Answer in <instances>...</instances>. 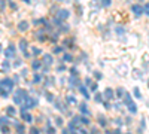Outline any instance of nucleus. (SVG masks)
<instances>
[{
	"instance_id": "nucleus-1",
	"label": "nucleus",
	"mask_w": 149,
	"mask_h": 134,
	"mask_svg": "<svg viewBox=\"0 0 149 134\" xmlns=\"http://www.w3.org/2000/svg\"><path fill=\"white\" fill-rule=\"evenodd\" d=\"M14 85H15V82L12 79H9V78L2 79L0 80V95L3 98H8L9 94H10V91L14 89Z\"/></svg>"
},
{
	"instance_id": "nucleus-2",
	"label": "nucleus",
	"mask_w": 149,
	"mask_h": 134,
	"mask_svg": "<svg viewBox=\"0 0 149 134\" xmlns=\"http://www.w3.org/2000/svg\"><path fill=\"white\" fill-rule=\"evenodd\" d=\"M35 106H37V100L35 97H30V95H27L24 98V101H22V104H21V110L19 112H27L28 109H33Z\"/></svg>"
},
{
	"instance_id": "nucleus-3",
	"label": "nucleus",
	"mask_w": 149,
	"mask_h": 134,
	"mask_svg": "<svg viewBox=\"0 0 149 134\" xmlns=\"http://www.w3.org/2000/svg\"><path fill=\"white\" fill-rule=\"evenodd\" d=\"M124 103H125L127 109H128L131 113H137V106H136V103L133 101L131 95H130L128 92H125V94H124Z\"/></svg>"
},
{
	"instance_id": "nucleus-4",
	"label": "nucleus",
	"mask_w": 149,
	"mask_h": 134,
	"mask_svg": "<svg viewBox=\"0 0 149 134\" xmlns=\"http://www.w3.org/2000/svg\"><path fill=\"white\" fill-rule=\"evenodd\" d=\"M28 94H27V91L26 89H18L17 92H15V95H14V103L15 104H22V101H24V98L27 97Z\"/></svg>"
},
{
	"instance_id": "nucleus-5",
	"label": "nucleus",
	"mask_w": 149,
	"mask_h": 134,
	"mask_svg": "<svg viewBox=\"0 0 149 134\" xmlns=\"http://www.w3.org/2000/svg\"><path fill=\"white\" fill-rule=\"evenodd\" d=\"M103 97L106 98V100H113L115 98V92L112 88H106L105 92H103Z\"/></svg>"
},
{
	"instance_id": "nucleus-6",
	"label": "nucleus",
	"mask_w": 149,
	"mask_h": 134,
	"mask_svg": "<svg viewBox=\"0 0 149 134\" xmlns=\"http://www.w3.org/2000/svg\"><path fill=\"white\" fill-rule=\"evenodd\" d=\"M69 15H70V14H69V10H66V9H60V10H58V14H57V17L60 18L61 21L67 19V18H69Z\"/></svg>"
},
{
	"instance_id": "nucleus-7",
	"label": "nucleus",
	"mask_w": 149,
	"mask_h": 134,
	"mask_svg": "<svg viewBox=\"0 0 149 134\" xmlns=\"http://www.w3.org/2000/svg\"><path fill=\"white\" fill-rule=\"evenodd\" d=\"M15 55V46L14 45H9V48L5 51V57L6 58H10V57H14Z\"/></svg>"
},
{
	"instance_id": "nucleus-8",
	"label": "nucleus",
	"mask_w": 149,
	"mask_h": 134,
	"mask_svg": "<svg viewBox=\"0 0 149 134\" xmlns=\"http://www.w3.org/2000/svg\"><path fill=\"white\" fill-rule=\"evenodd\" d=\"M133 12H134L136 17H140L142 14H143V8H142L140 5H133Z\"/></svg>"
},
{
	"instance_id": "nucleus-9",
	"label": "nucleus",
	"mask_w": 149,
	"mask_h": 134,
	"mask_svg": "<svg viewBox=\"0 0 149 134\" xmlns=\"http://www.w3.org/2000/svg\"><path fill=\"white\" fill-rule=\"evenodd\" d=\"M21 116H22V119H24L26 122H28V124L33 122V116L30 115V113H27V112H21Z\"/></svg>"
},
{
	"instance_id": "nucleus-10",
	"label": "nucleus",
	"mask_w": 149,
	"mask_h": 134,
	"mask_svg": "<svg viewBox=\"0 0 149 134\" xmlns=\"http://www.w3.org/2000/svg\"><path fill=\"white\" fill-rule=\"evenodd\" d=\"M70 87H79L81 83H79V79L76 78V75H72V78H70Z\"/></svg>"
},
{
	"instance_id": "nucleus-11",
	"label": "nucleus",
	"mask_w": 149,
	"mask_h": 134,
	"mask_svg": "<svg viewBox=\"0 0 149 134\" xmlns=\"http://www.w3.org/2000/svg\"><path fill=\"white\" fill-rule=\"evenodd\" d=\"M43 64H46V66L52 64V55L51 54H45L43 55Z\"/></svg>"
},
{
	"instance_id": "nucleus-12",
	"label": "nucleus",
	"mask_w": 149,
	"mask_h": 134,
	"mask_svg": "<svg viewBox=\"0 0 149 134\" xmlns=\"http://www.w3.org/2000/svg\"><path fill=\"white\" fill-rule=\"evenodd\" d=\"M79 91H81V92L84 94V97L87 98V100L89 98V92L87 91V85H79Z\"/></svg>"
},
{
	"instance_id": "nucleus-13",
	"label": "nucleus",
	"mask_w": 149,
	"mask_h": 134,
	"mask_svg": "<svg viewBox=\"0 0 149 134\" xmlns=\"http://www.w3.org/2000/svg\"><path fill=\"white\" fill-rule=\"evenodd\" d=\"M27 28H28V22H27V21H21V22L18 24V30H19V31H26Z\"/></svg>"
},
{
	"instance_id": "nucleus-14",
	"label": "nucleus",
	"mask_w": 149,
	"mask_h": 134,
	"mask_svg": "<svg viewBox=\"0 0 149 134\" xmlns=\"http://www.w3.org/2000/svg\"><path fill=\"white\" fill-rule=\"evenodd\" d=\"M27 46H28L27 40H26V39H21V40H19V49H21L22 52H26V51H27Z\"/></svg>"
},
{
	"instance_id": "nucleus-15",
	"label": "nucleus",
	"mask_w": 149,
	"mask_h": 134,
	"mask_svg": "<svg viewBox=\"0 0 149 134\" xmlns=\"http://www.w3.org/2000/svg\"><path fill=\"white\" fill-rule=\"evenodd\" d=\"M79 110H81V113H84L85 116H89V110L87 109V104H79Z\"/></svg>"
},
{
	"instance_id": "nucleus-16",
	"label": "nucleus",
	"mask_w": 149,
	"mask_h": 134,
	"mask_svg": "<svg viewBox=\"0 0 149 134\" xmlns=\"http://www.w3.org/2000/svg\"><path fill=\"white\" fill-rule=\"evenodd\" d=\"M31 67H33L35 70H39V69L42 67V61H39V60H35V61L31 63Z\"/></svg>"
},
{
	"instance_id": "nucleus-17",
	"label": "nucleus",
	"mask_w": 149,
	"mask_h": 134,
	"mask_svg": "<svg viewBox=\"0 0 149 134\" xmlns=\"http://www.w3.org/2000/svg\"><path fill=\"white\" fill-rule=\"evenodd\" d=\"M115 94H116V98H122V97H124V94H125V89L121 87V88L116 89V92H115Z\"/></svg>"
},
{
	"instance_id": "nucleus-18",
	"label": "nucleus",
	"mask_w": 149,
	"mask_h": 134,
	"mask_svg": "<svg viewBox=\"0 0 149 134\" xmlns=\"http://www.w3.org/2000/svg\"><path fill=\"white\" fill-rule=\"evenodd\" d=\"M6 113H8L9 116H15L17 110H15V109H14L12 106H9V107H6Z\"/></svg>"
},
{
	"instance_id": "nucleus-19",
	"label": "nucleus",
	"mask_w": 149,
	"mask_h": 134,
	"mask_svg": "<svg viewBox=\"0 0 149 134\" xmlns=\"http://www.w3.org/2000/svg\"><path fill=\"white\" fill-rule=\"evenodd\" d=\"M36 39H37V40H40V42H43V40H45L43 31H37V33H36Z\"/></svg>"
},
{
	"instance_id": "nucleus-20",
	"label": "nucleus",
	"mask_w": 149,
	"mask_h": 134,
	"mask_svg": "<svg viewBox=\"0 0 149 134\" xmlns=\"http://www.w3.org/2000/svg\"><path fill=\"white\" fill-rule=\"evenodd\" d=\"M63 61H73V57H72V54H64V57H63Z\"/></svg>"
},
{
	"instance_id": "nucleus-21",
	"label": "nucleus",
	"mask_w": 149,
	"mask_h": 134,
	"mask_svg": "<svg viewBox=\"0 0 149 134\" xmlns=\"http://www.w3.org/2000/svg\"><path fill=\"white\" fill-rule=\"evenodd\" d=\"M133 94H134V97L142 98V92H140V89H139V88H134V89H133Z\"/></svg>"
},
{
	"instance_id": "nucleus-22",
	"label": "nucleus",
	"mask_w": 149,
	"mask_h": 134,
	"mask_svg": "<svg viewBox=\"0 0 149 134\" xmlns=\"http://www.w3.org/2000/svg\"><path fill=\"white\" fill-rule=\"evenodd\" d=\"M66 101H69V103H73V104H76L78 101H76V98L73 97V95H67L66 97Z\"/></svg>"
},
{
	"instance_id": "nucleus-23",
	"label": "nucleus",
	"mask_w": 149,
	"mask_h": 134,
	"mask_svg": "<svg viewBox=\"0 0 149 134\" xmlns=\"http://www.w3.org/2000/svg\"><path fill=\"white\" fill-rule=\"evenodd\" d=\"M55 106L58 107V109H60L61 112H66V107L63 106V103H61V101H60V100H58V101H55Z\"/></svg>"
},
{
	"instance_id": "nucleus-24",
	"label": "nucleus",
	"mask_w": 149,
	"mask_h": 134,
	"mask_svg": "<svg viewBox=\"0 0 149 134\" xmlns=\"http://www.w3.org/2000/svg\"><path fill=\"white\" fill-rule=\"evenodd\" d=\"M3 124H9V118L8 116H3V118H0V125H3Z\"/></svg>"
},
{
	"instance_id": "nucleus-25",
	"label": "nucleus",
	"mask_w": 149,
	"mask_h": 134,
	"mask_svg": "<svg viewBox=\"0 0 149 134\" xmlns=\"http://www.w3.org/2000/svg\"><path fill=\"white\" fill-rule=\"evenodd\" d=\"M40 80H42V76H40L39 73H36V75H35V79H33V82H35V83H39Z\"/></svg>"
},
{
	"instance_id": "nucleus-26",
	"label": "nucleus",
	"mask_w": 149,
	"mask_h": 134,
	"mask_svg": "<svg viewBox=\"0 0 149 134\" xmlns=\"http://www.w3.org/2000/svg\"><path fill=\"white\" fill-rule=\"evenodd\" d=\"M15 125H17V131H19V133H24L26 131L24 125H21V124H15Z\"/></svg>"
},
{
	"instance_id": "nucleus-27",
	"label": "nucleus",
	"mask_w": 149,
	"mask_h": 134,
	"mask_svg": "<svg viewBox=\"0 0 149 134\" xmlns=\"http://www.w3.org/2000/svg\"><path fill=\"white\" fill-rule=\"evenodd\" d=\"M52 83H54V78H48L46 82H45V85H46V87H51Z\"/></svg>"
},
{
	"instance_id": "nucleus-28",
	"label": "nucleus",
	"mask_w": 149,
	"mask_h": 134,
	"mask_svg": "<svg viewBox=\"0 0 149 134\" xmlns=\"http://www.w3.org/2000/svg\"><path fill=\"white\" fill-rule=\"evenodd\" d=\"M98 124L101 125V127H106V119L103 118V116H100V118H98Z\"/></svg>"
},
{
	"instance_id": "nucleus-29",
	"label": "nucleus",
	"mask_w": 149,
	"mask_h": 134,
	"mask_svg": "<svg viewBox=\"0 0 149 134\" xmlns=\"http://www.w3.org/2000/svg\"><path fill=\"white\" fill-rule=\"evenodd\" d=\"M81 122L85 124V125H89V119H88L87 116H84V118H81Z\"/></svg>"
},
{
	"instance_id": "nucleus-30",
	"label": "nucleus",
	"mask_w": 149,
	"mask_h": 134,
	"mask_svg": "<svg viewBox=\"0 0 149 134\" xmlns=\"http://www.w3.org/2000/svg\"><path fill=\"white\" fill-rule=\"evenodd\" d=\"M101 76H103V75H101L100 71H94V78H96L97 80H100V79H101Z\"/></svg>"
},
{
	"instance_id": "nucleus-31",
	"label": "nucleus",
	"mask_w": 149,
	"mask_h": 134,
	"mask_svg": "<svg viewBox=\"0 0 149 134\" xmlns=\"http://www.w3.org/2000/svg\"><path fill=\"white\" fill-rule=\"evenodd\" d=\"M55 124L58 125V127H61V125H63V119L60 118V116H58V118H55Z\"/></svg>"
},
{
	"instance_id": "nucleus-32",
	"label": "nucleus",
	"mask_w": 149,
	"mask_h": 134,
	"mask_svg": "<svg viewBox=\"0 0 149 134\" xmlns=\"http://www.w3.org/2000/svg\"><path fill=\"white\" fill-rule=\"evenodd\" d=\"M96 101L97 103H101V101H103V95H101V94H97L96 95Z\"/></svg>"
},
{
	"instance_id": "nucleus-33",
	"label": "nucleus",
	"mask_w": 149,
	"mask_h": 134,
	"mask_svg": "<svg viewBox=\"0 0 149 134\" xmlns=\"http://www.w3.org/2000/svg\"><path fill=\"white\" fill-rule=\"evenodd\" d=\"M110 2L112 0H101V5L103 6H110Z\"/></svg>"
},
{
	"instance_id": "nucleus-34",
	"label": "nucleus",
	"mask_w": 149,
	"mask_h": 134,
	"mask_svg": "<svg viewBox=\"0 0 149 134\" xmlns=\"http://www.w3.org/2000/svg\"><path fill=\"white\" fill-rule=\"evenodd\" d=\"M91 83H93V79H91V78H85V85H87V87H89Z\"/></svg>"
},
{
	"instance_id": "nucleus-35",
	"label": "nucleus",
	"mask_w": 149,
	"mask_h": 134,
	"mask_svg": "<svg viewBox=\"0 0 149 134\" xmlns=\"http://www.w3.org/2000/svg\"><path fill=\"white\" fill-rule=\"evenodd\" d=\"M134 73H136V75H134V78H139V79L142 78V71L140 70H136Z\"/></svg>"
},
{
	"instance_id": "nucleus-36",
	"label": "nucleus",
	"mask_w": 149,
	"mask_h": 134,
	"mask_svg": "<svg viewBox=\"0 0 149 134\" xmlns=\"http://www.w3.org/2000/svg\"><path fill=\"white\" fill-rule=\"evenodd\" d=\"M40 52H42V51H40L39 48H33V54H35V55H39Z\"/></svg>"
},
{
	"instance_id": "nucleus-37",
	"label": "nucleus",
	"mask_w": 149,
	"mask_h": 134,
	"mask_svg": "<svg viewBox=\"0 0 149 134\" xmlns=\"http://www.w3.org/2000/svg\"><path fill=\"white\" fill-rule=\"evenodd\" d=\"M21 64H22V61H21V60H17V61L14 63V67H19Z\"/></svg>"
},
{
	"instance_id": "nucleus-38",
	"label": "nucleus",
	"mask_w": 149,
	"mask_h": 134,
	"mask_svg": "<svg viewBox=\"0 0 149 134\" xmlns=\"http://www.w3.org/2000/svg\"><path fill=\"white\" fill-rule=\"evenodd\" d=\"M143 10H145V14L149 17V3H148V5H145V9H143Z\"/></svg>"
},
{
	"instance_id": "nucleus-39",
	"label": "nucleus",
	"mask_w": 149,
	"mask_h": 134,
	"mask_svg": "<svg viewBox=\"0 0 149 134\" xmlns=\"http://www.w3.org/2000/svg\"><path fill=\"white\" fill-rule=\"evenodd\" d=\"M89 87H91V91H97V83H94V82H93Z\"/></svg>"
},
{
	"instance_id": "nucleus-40",
	"label": "nucleus",
	"mask_w": 149,
	"mask_h": 134,
	"mask_svg": "<svg viewBox=\"0 0 149 134\" xmlns=\"http://www.w3.org/2000/svg\"><path fill=\"white\" fill-rule=\"evenodd\" d=\"M61 51H63V48H60V46H57V48H54V52H55V54L61 52Z\"/></svg>"
},
{
	"instance_id": "nucleus-41",
	"label": "nucleus",
	"mask_w": 149,
	"mask_h": 134,
	"mask_svg": "<svg viewBox=\"0 0 149 134\" xmlns=\"http://www.w3.org/2000/svg\"><path fill=\"white\" fill-rule=\"evenodd\" d=\"M30 133H35V134H37V133H39V130H37V128H35V127H33V128H30Z\"/></svg>"
},
{
	"instance_id": "nucleus-42",
	"label": "nucleus",
	"mask_w": 149,
	"mask_h": 134,
	"mask_svg": "<svg viewBox=\"0 0 149 134\" xmlns=\"http://www.w3.org/2000/svg\"><path fill=\"white\" fill-rule=\"evenodd\" d=\"M3 67H5V69H9V67H10L9 61H5V63H3Z\"/></svg>"
},
{
	"instance_id": "nucleus-43",
	"label": "nucleus",
	"mask_w": 149,
	"mask_h": 134,
	"mask_svg": "<svg viewBox=\"0 0 149 134\" xmlns=\"http://www.w3.org/2000/svg\"><path fill=\"white\" fill-rule=\"evenodd\" d=\"M46 98H48V101H54V97H52V94H48V95H46Z\"/></svg>"
},
{
	"instance_id": "nucleus-44",
	"label": "nucleus",
	"mask_w": 149,
	"mask_h": 134,
	"mask_svg": "<svg viewBox=\"0 0 149 134\" xmlns=\"http://www.w3.org/2000/svg\"><path fill=\"white\" fill-rule=\"evenodd\" d=\"M0 9H5V0H0Z\"/></svg>"
},
{
	"instance_id": "nucleus-45",
	"label": "nucleus",
	"mask_w": 149,
	"mask_h": 134,
	"mask_svg": "<svg viewBox=\"0 0 149 134\" xmlns=\"http://www.w3.org/2000/svg\"><path fill=\"white\" fill-rule=\"evenodd\" d=\"M9 5H10V8H12V9H17V5H15V3H14V2H10V3H9Z\"/></svg>"
},
{
	"instance_id": "nucleus-46",
	"label": "nucleus",
	"mask_w": 149,
	"mask_h": 134,
	"mask_svg": "<svg viewBox=\"0 0 149 134\" xmlns=\"http://www.w3.org/2000/svg\"><path fill=\"white\" fill-rule=\"evenodd\" d=\"M116 31H118V33H124V28H122V27H118V28H116Z\"/></svg>"
},
{
	"instance_id": "nucleus-47",
	"label": "nucleus",
	"mask_w": 149,
	"mask_h": 134,
	"mask_svg": "<svg viewBox=\"0 0 149 134\" xmlns=\"http://www.w3.org/2000/svg\"><path fill=\"white\" fill-rule=\"evenodd\" d=\"M2 131H3V133H9V128H8V127H3V128H2Z\"/></svg>"
},
{
	"instance_id": "nucleus-48",
	"label": "nucleus",
	"mask_w": 149,
	"mask_h": 134,
	"mask_svg": "<svg viewBox=\"0 0 149 134\" xmlns=\"http://www.w3.org/2000/svg\"><path fill=\"white\" fill-rule=\"evenodd\" d=\"M105 107H106V109H112V106H110L109 103H105Z\"/></svg>"
},
{
	"instance_id": "nucleus-49",
	"label": "nucleus",
	"mask_w": 149,
	"mask_h": 134,
	"mask_svg": "<svg viewBox=\"0 0 149 134\" xmlns=\"http://www.w3.org/2000/svg\"><path fill=\"white\" fill-rule=\"evenodd\" d=\"M63 70H66V67H64V66H61V67H58V71H63Z\"/></svg>"
},
{
	"instance_id": "nucleus-50",
	"label": "nucleus",
	"mask_w": 149,
	"mask_h": 134,
	"mask_svg": "<svg viewBox=\"0 0 149 134\" xmlns=\"http://www.w3.org/2000/svg\"><path fill=\"white\" fill-rule=\"evenodd\" d=\"M24 2H26V3H30V0H24Z\"/></svg>"
},
{
	"instance_id": "nucleus-51",
	"label": "nucleus",
	"mask_w": 149,
	"mask_h": 134,
	"mask_svg": "<svg viewBox=\"0 0 149 134\" xmlns=\"http://www.w3.org/2000/svg\"><path fill=\"white\" fill-rule=\"evenodd\" d=\"M0 52H2V45H0Z\"/></svg>"
},
{
	"instance_id": "nucleus-52",
	"label": "nucleus",
	"mask_w": 149,
	"mask_h": 134,
	"mask_svg": "<svg viewBox=\"0 0 149 134\" xmlns=\"http://www.w3.org/2000/svg\"><path fill=\"white\" fill-rule=\"evenodd\" d=\"M148 88H149V80H148Z\"/></svg>"
},
{
	"instance_id": "nucleus-53",
	"label": "nucleus",
	"mask_w": 149,
	"mask_h": 134,
	"mask_svg": "<svg viewBox=\"0 0 149 134\" xmlns=\"http://www.w3.org/2000/svg\"><path fill=\"white\" fill-rule=\"evenodd\" d=\"M58 2H63V0H58Z\"/></svg>"
}]
</instances>
